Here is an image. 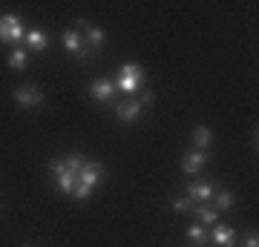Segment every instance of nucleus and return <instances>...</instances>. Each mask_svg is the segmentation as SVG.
Segmentation results:
<instances>
[{"instance_id":"nucleus-18","label":"nucleus","mask_w":259,"mask_h":247,"mask_svg":"<svg viewBox=\"0 0 259 247\" xmlns=\"http://www.w3.org/2000/svg\"><path fill=\"white\" fill-rule=\"evenodd\" d=\"M9 66L12 69H26L29 66V55H26V49H12V55H9Z\"/></svg>"},{"instance_id":"nucleus-4","label":"nucleus","mask_w":259,"mask_h":247,"mask_svg":"<svg viewBox=\"0 0 259 247\" xmlns=\"http://www.w3.org/2000/svg\"><path fill=\"white\" fill-rule=\"evenodd\" d=\"M78 29H81V37H83V46H90V49H101L104 40H107V35H104V29L93 26V23H87L83 18H78Z\"/></svg>"},{"instance_id":"nucleus-2","label":"nucleus","mask_w":259,"mask_h":247,"mask_svg":"<svg viewBox=\"0 0 259 247\" xmlns=\"http://www.w3.org/2000/svg\"><path fill=\"white\" fill-rule=\"evenodd\" d=\"M23 35H26V29H23L18 15H0V43L18 46L23 43Z\"/></svg>"},{"instance_id":"nucleus-9","label":"nucleus","mask_w":259,"mask_h":247,"mask_svg":"<svg viewBox=\"0 0 259 247\" xmlns=\"http://www.w3.org/2000/svg\"><path fill=\"white\" fill-rule=\"evenodd\" d=\"M213 192H216V187H213L210 181H196V184H190L187 187V199L190 202H210L213 199Z\"/></svg>"},{"instance_id":"nucleus-20","label":"nucleus","mask_w":259,"mask_h":247,"mask_svg":"<svg viewBox=\"0 0 259 247\" xmlns=\"http://www.w3.org/2000/svg\"><path fill=\"white\" fill-rule=\"evenodd\" d=\"M170 207H173L176 213H187V210H193V202H190L187 195H176V199L170 202Z\"/></svg>"},{"instance_id":"nucleus-13","label":"nucleus","mask_w":259,"mask_h":247,"mask_svg":"<svg viewBox=\"0 0 259 247\" xmlns=\"http://www.w3.org/2000/svg\"><path fill=\"white\" fill-rule=\"evenodd\" d=\"M185 236H187V241H193L196 247H207V241H210V233H207L204 224H190Z\"/></svg>"},{"instance_id":"nucleus-15","label":"nucleus","mask_w":259,"mask_h":247,"mask_svg":"<svg viewBox=\"0 0 259 247\" xmlns=\"http://www.w3.org/2000/svg\"><path fill=\"white\" fill-rule=\"evenodd\" d=\"M193 213H196V219H199V224H216L219 221V210L210 207V204H196Z\"/></svg>"},{"instance_id":"nucleus-26","label":"nucleus","mask_w":259,"mask_h":247,"mask_svg":"<svg viewBox=\"0 0 259 247\" xmlns=\"http://www.w3.org/2000/svg\"><path fill=\"white\" fill-rule=\"evenodd\" d=\"M20 247H32V244H20Z\"/></svg>"},{"instance_id":"nucleus-23","label":"nucleus","mask_w":259,"mask_h":247,"mask_svg":"<svg viewBox=\"0 0 259 247\" xmlns=\"http://www.w3.org/2000/svg\"><path fill=\"white\" fill-rule=\"evenodd\" d=\"M93 55H95L93 49H90V46H83V49H81V52H78V55H75V58H78V64H87V61H90V58H93Z\"/></svg>"},{"instance_id":"nucleus-22","label":"nucleus","mask_w":259,"mask_h":247,"mask_svg":"<svg viewBox=\"0 0 259 247\" xmlns=\"http://www.w3.org/2000/svg\"><path fill=\"white\" fill-rule=\"evenodd\" d=\"M141 107H153V104H156V95H153V92L150 89H141Z\"/></svg>"},{"instance_id":"nucleus-19","label":"nucleus","mask_w":259,"mask_h":247,"mask_svg":"<svg viewBox=\"0 0 259 247\" xmlns=\"http://www.w3.org/2000/svg\"><path fill=\"white\" fill-rule=\"evenodd\" d=\"M83 164H87V161H83V156H81V153H72V156H66V158H64V167H66V170H69V173L75 175V178H78V173L83 170Z\"/></svg>"},{"instance_id":"nucleus-11","label":"nucleus","mask_w":259,"mask_h":247,"mask_svg":"<svg viewBox=\"0 0 259 247\" xmlns=\"http://www.w3.org/2000/svg\"><path fill=\"white\" fill-rule=\"evenodd\" d=\"M144 112V107H141L139 101H124V104H118L115 107V118L118 121H124V124H130V121H136Z\"/></svg>"},{"instance_id":"nucleus-25","label":"nucleus","mask_w":259,"mask_h":247,"mask_svg":"<svg viewBox=\"0 0 259 247\" xmlns=\"http://www.w3.org/2000/svg\"><path fill=\"white\" fill-rule=\"evenodd\" d=\"M256 138L259 135H256V127H253V129H250V146H253V150H256Z\"/></svg>"},{"instance_id":"nucleus-7","label":"nucleus","mask_w":259,"mask_h":247,"mask_svg":"<svg viewBox=\"0 0 259 247\" xmlns=\"http://www.w3.org/2000/svg\"><path fill=\"white\" fill-rule=\"evenodd\" d=\"M233 241H236V230L216 221L213 230H210V244L213 247H233Z\"/></svg>"},{"instance_id":"nucleus-24","label":"nucleus","mask_w":259,"mask_h":247,"mask_svg":"<svg viewBox=\"0 0 259 247\" xmlns=\"http://www.w3.org/2000/svg\"><path fill=\"white\" fill-rule=\"evenodd\" d=\"M245 247H259V236H256V233H245Z\"/></svg>"},{"instance_id":"nucleus-10","label":"nucleus","mask_w":259,"mask_h":247,"mask_svg":"<svg viewBox=\"0 0 259 247\" xmlns=\"http://www.w3.org/2000/svg\"><path fill=\"white\" fill-rule=\"evenodd\" d=\"M23 46L32 49V52H44L49 49V37L40 32V29H26V35H23Z\"/></svg>"},{"instance_id":"nucleus-8","label":"nucleus","mask_w":259,"mask_h":247,"mask_svg":"<svg viewBox=\"0 0 259 247\" xmlns=\"http://www.w3.org/2000/svg\"><path fill=\"white\" fill-rule=\"evenodd\" d=\"M78 181L87 184L90 190H93V187H98V184L104 181V167H101V164H95V161H93V164L87 161V164H83V170L78 173Z\"/></svg>"},{"instance_id":"nucleus-12","label":"nucleus","mask_w":259,"mask_h":247,"mask_svg":"<svg viewBox=\"0 0 259 247\" xmlns=\"http://www.w3.org/2000/svg\"><path fill=\"white\" fill-rule=\"evenodd\" d=\"M61 43H64L66 52H72V55H78L83 49V37H81V29H66L64 35H61Z\"/></svg>"},{"instance_id":"nucleus-5","label":"nucleus","mask_w":259,"mask_h":247,"mask_svg":"<svg viewBox=\"0 0 259 247\" xmlns=\"http://www.w3.org/2000/svg\"><path fill=\"white\" fill-rule=\"evenodd\" d=\"M90 95H93L95 101L107 104V101L115 98V83H112L110 78H95V81L90 83Z\"/></svg>"},{"instance_id":"nucleus-16","label":"nucleus","mask_w":259,"mask_h":247,"mask_svg":"<svg viewBox=\"0 0 259 247\" xmlns=\"http://www.w3.org/2000/svg\"><path fill=\"white\" fill-rule=\"evenodd\" d=\"M210 202H213L210 207H216V210H231L233 204H236V195L231 190H216Z\"/></svg>"},{"instance_id":"nucleus-14","label":"nucleus","mask_w":259,"mask_h":247,"mask_svg":"<svg viewBox=\"0 0 259 247\" xmlns=\"http://www.w3.org/2000/svg\"><path fill=\"white\" fill-rule=\"evenodd\" d=\"M193 144H196V150L207 153V150H210V144H213V129L210 127H196L193 129Z\"/></svg>"},{"instance_id":"nucleus-1","label":"nucleus","mask_w":259,"mask_h":247,"mask_svg":"<svg viewBox=\"0 0 259 247\" xmlns=\"http://www.w3.org/2000/svg\"><path fill=\"white\" fill-rule=\"evenodd\" d=\"M115 89H121L124 95H136V92L144 89V83H147V72L141 69L139 64H133V61H127V64L118 69V75H115Z\"/></svg>"},{"instance_id":"nucleus-17","label":"nucleus","mask_w":259,"mask_h":247,"mask_svg":"<svg viewBox=\"0 0 259 247\" xmlns=\"http://www.w3.org/2000/svg\"><path fill=\"white\" fill-rule=\"evenodd\" d=\"M75 181H78V178H75L69 170H61V173L55 175V184H58V190H61V192H72Z\"/></svg>"},{"instance_id":"nucleus-3","label":"nucleus","mask_w":259,"mask_h":247,"mask_svg":"<svg viewBox=\"0 0 259 247\" xmlns=\"http://www.w3.org/2000/svg\"><path fill=\"white\" fill-rule=\"evenodd\" d=\"M15 101H18L23 110H35V107H40V101H44V92L37 89V86H32V83H23V86H15Z\"/></svg>"},{"instance_id":"nucleus-21","label":"nucleus","mask_w":259,"mask_h":247,"mask_svg":"<svg viewBox=\"0 0 259 247\" xmlns=\"http://www.w3.org/2000/svg\"><path fill=\"white\" fill-rule=\"evenodd\" d=\"M69 195H75L78 202H87V199H90V187H87V184H81V181H75V187H72V192H69Z\"/></svg>"},{"instance_id":"nucleus-6","label":"nucleus","mask_w":259,"mask_h":247,"mask_svg":"<svg viewBox=\"0 0 259 247\" xmlns=\"http://www.w3.org/2000/svg\"><path fill=\"white\" fill-rule=\"evenodd\" d=\"M207 153H202V150H190V153H185L182 156V170H185L187 175H196V173H202V167L207 164Z\"/></svg>"}]
</instances>
